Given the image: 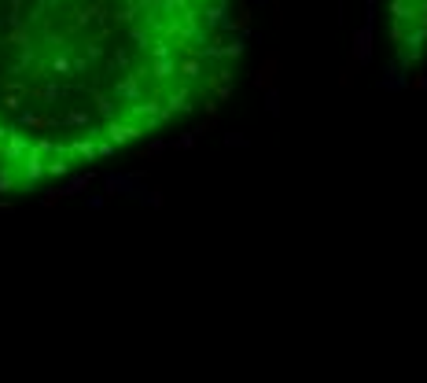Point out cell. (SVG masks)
Segmentation results:
<instances>
[{
  "instance_id": "1",
  "label": "cell",
  "mask_w": 427,
  "mask_h": 383,
  "mask_svg": "<svg viewBox=\"0 0 427 383\" xmlns=\"http://www.w3.org/2000/svg\"><path fill=\"white\" fill-rule=\"evenodd\" d=\"M240 59L236 0H0V196L185 125Z\"/></svg>"
},
{
  "instance_id": "2",
  "label": "cell",
  "mask_w": 427,
  "mask_h": 383,
  "mask_svg": "<svg viewBox=\"0 0 427 383\" xmlns=\"http://www.w3.org/2000/svg\"><path fill=\"white\" fill-rule=\"evenodd\" d=\"M387 41L398 70H413L427 52V0H387Z\"/></svg>"
}]
</instances>
